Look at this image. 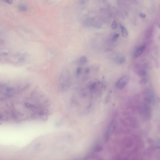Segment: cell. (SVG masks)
I'll list each match as a JSON object with an SVG mask.
<instances>
[{
  "label": "cell",
  "instance_id": "6da1fadb",
  "mask_svg": "<svg viewBox=\"0 0 160 160\" xmlns=\"http://www.w3.org/2000/svg\"><path fill=\"white\" fill-rule=\"evenodd\" d=\"M71 85V74L69 71L65 69L62 71L58 79V87L61 91L68 89Z\"/></svg>",
  "mask_w": 160,
  "mask_h": 160
},
{
  "label": "cell",
  "instance_id": "7a4b0ae2",
  "mask_svg": "<svg viewBox=\"0 0 160 160\" xmlns=\"http://www.w3.org/2000/svg\"><path fill=\"white\" fill-rule=\"evenodd\" d=\"M130 77L128 76H125L121 77L116 82L115 86L117 88L122 89L127 85L130 81Z\"/></svg>",
  "mask_w": 160,
  "mask_h": 160
},
{
  "label": "cell",
  "instance_id": "3957f363",
  "mask_svg": "<svg viewBox=\"0 0 160 160\" xmlns=\"http://www.w3.org/2000/svg\"><path fill=\"white\" fill-rule=\"evenodd\" d=\"M145 100L148 104H153L155 101V98L153 92L150 89L146 91L144 97Z\"/></svg>",
  "mask_w": 160,
  "mask_h": 160
},
{
  "label": "cell",
  "instance_id": "277c9868",
  "mask_svg": "<svg viewBox=\"0 0 160 160\" xmlns=\"http://www.w3.org/2000/svg\"><path fill=\"white\" fill-rule=\"evenodd\" d=\"M115 121H112L111 122V123L109 124V125L108 127V129L106 131V133H105V139L106 140H108L109 138H110V136L111 134L113 133L114 129L115 127Z\"/></svg>",
  "mask_w": 160,
  "mask_h": 160
},
{
  "label": "cell",
  "instance_id": "5b68a950",
  "mask_svg": "<svg viewBox=\"0 0 160 160\" xmlns=\"http://www.w3.org/2000/svg\"><path fill=\"white\" fill-rule=\"evenodd\" d=\"M146 48V44L141 45L139 47H138L135 52L134 57L135 58H137L139 57L140 56H141L142 54L143 53V52L145 51Z\"/></svg>",
  "mask_w": 160,
  "mask_h": 160
},
{
  "label": "cell",
  "instance_id": "8992f818",
  "mask_svg": "<svg viewBox=\"0 0 160 160\" xmlns=\"http://www.w3.org/2000/svg\"><path fill=\"white\" fill-rule=\"evenodd\" d=\"M141 109L144 115H145V116L147 118H149V115H150L151 114V109L149 106H148V105L147 104H143L142 106Z\"/></svg>",
  "mask_w": 160,
  "mask_h": 160
},
{
  "label": "cell",
  "instance_id": "52a82bcc",
  "mask_svg": "<svg viewBox=\"0 0 160 160\" xmlns=\"http://www.w3.org/2000/svg\"><path fill=\"white\" fill-rule=\"evenodd\" d=\"M26 56L24 55H18L13 56L11 59V61L15 63H19L24 62L25 60Z\"/></svg>",
  "mask_w": 160,
  "mask_h": 160
},
{
  "label": "cell",
  "instance_id": "ba28073f",
  "mask_svg": "<svg viewBox=\"0 0 160 160\" xmlns=\"http://www.w3.org/2000/svg\"><path fill=\"white\" fill-rule=\"evenodd\" d=\"M15 89L10 86H8L5 88L4 89V93L5 94L7 95H10L11 94H13L15 93Z\"/></svg>",
  "mask_w": 160,
  "mask_h": 160
},
{
  "label": "cell",
  "instance_id": "9c48e42d",
  "mask_svg": "<svg viewBox=\"0 0 160 160\" xmlns=\"http://www.w3.org/2000/svg\"><path fill=\"white\" fill-rule=\"evenodd\" d=\"M10 54V51L7 48H0V56H7Z\"/></svg>",
  "mask_w": 160,
  "mask_h": 160
},
{
  "label": "cell",
  "instance_id": "30bf717a",
  "mask_svg": "<svg viewBox=\"0 0 160 160\" xmlns=\"http://www.w3.org/2000/svg\"><path fill=\"white\" fill-rule=\"evenodd\" d=\"M120 29L121 30L122 35L125 37H127L128 36V32L127 30L125 28V27L122 25L121 24H120Z\"/></svg>",
  "mask_w": 160,
  "mask_h": 160
},
{
  "label": "cell",
  "instance_id": "8fae6325",
  "mask_svg": "<svg viewBox=\"0 0 160 160\" xmlns=\"http://www.w3.org/2000/svg\"><path fill=\"white\" fill-rule=\"evenodd\" d=\"M138 75L141 77H147V71L144 69H141L138 71Z\"/></svg>",
  "mask_w": 160,
  "mask_h": 160
},
{
  "label": "cell",
  "instance_id": "7c38bea8",
  "mask_svg": "<svg viewBox=\"0 0 160 160\" xmlns=\"http://www.w3.org/2000/svg\"><path fill=\"white\" fill-rule=\"evenodd\" d=\"M87 61V58L85 56H82L78 59V63L80 65H83L86 63Z\"/></svg>",
  "mask_w": 160,
  "mask_h": 160
},
{
  "label": "cell",
  "instance_id": "4fadbf2b",
  "mask_svg": "<svg viewBox=\"0 0 160 160\" xmlns=\"http://www.w3.org/2000/svg\"><path fill=\"white\" fill-rule=\"evenodd\" d=\"M125 61V58L124 57H120L117 58L116 59V62L118 64H123Z\"/></svg>",
  "mask_w": 160,
  "mask_h": 160
},
{
  "label": "cell",
  "instance_id": "5bb4252c",
  "mask_svg": "<svg viewBox=\"0 0 160 160\" xmlns=\"http://www.w3.org/2000/svg\"><path fill=\"white\" fill-rule=\"evenodd\" d=\"M147 82H148V78L147 77H145L141 78L139 82V83L141 85H144L147 83Z\"/></svg>",
  "mask_w": 160,
  "mask_h": 160
},
{
  "label": "cell",
  "instance_id": "9a60e30c",
  "mask_svg": "<svg viewBox=\"0 0 160 160\" xmlns=\"http://www.w3.org/2000/svg\"><path fill=\"white\" fill-rule=\"evenodd\" d=\"M96 86H97V84L96 83H93L91 84L89 86V89L91 91H93L94 89H95Z\"/></svg>",
  "mask_w": 160,
  "mask_h": 160
},
{
  "label": "cell",
  "instance_id": "2e32d148",
  "mask_svg": "<svg viewBox=\"0 0 160 160\" xmlns=\"http://www.w3.org/2000/svg\"><path fill=\"white\" fill-rule=\"evenodd\" d=\"M111 27L113 29H116L117 28V27H118L117 23L115 20L113 21L112 25H111Z\"/></svg>",
  "mask_w": 160,
  "mask_h": 160
},
{
  "label": "cell",
  "instance_id": "e0dca14e",
  "mask_svg": "<svg viewBox=\"0 0 160 160\" xmlns=\"http://www.w3.org/2000/svg\"><path fill=\"white\" fill-rule=\"evenodd\" d=\"M119 37V34L118 33H115V34L114 35V36H113L112 37V40L113 41H116L118 38Z\"/></svg>",
  "mask_w": 160,
  "mask_h": 160
},
{
  "label": "cell",
  "instance_id": "ac0fdd59",
  "mask_svg": "<svg viewBox=\"0 0 160 160\" xmlns=\"http://www.w3.org/2000/svg\"><path fill=\"white\" fill-rule=\"evenodd\" d=\"M81 71H82L81 67H78L77 68V70H76V75L77 76H78L80 75V74L81 72Z\"/></svg>",
  "mask_w": 160,
  "mask_h": 160
},
{
  "label": "cell",
  "instance_id": "d6986e66",
  "mask_svg": "<svg viewBox=\"0 0 160 160\" xmlns=\"http://www.w3.org/2000/svg\"><path fill=\"white\" fill-rule=\"evenodd\" d=\"M19 9L21 10V11H26L27 9V8L25 6V5H21L19 7Z\"/></svg>",
  "mask_w": 160,
  "mask_h": 160
},
{
  "label": "cell",
  "instance_id": "ffe728a7",
  "mask_svg": "<svg viewBox=\"0 0 160 160\" xmlns=\"http://www.w3.org/2000/svg\"><path fill=\"white\" fill-rule=\"evenodd\" d=\"M140 16L141 17V18H145L146 17V15L145 14L143 13H140Z\"/></svg>",
  "mask_w": 160,
  "mask_h": 160
},
{
  "label": "cell",
  "instance_id": "44dd1931",
  "mask_svg": "<svg viewBox=\"0 0 160 160\" xmlns=\"http://www.w3.org/2000/svg\"><path fill=\"white\" fill-rule=\"evenodd\" d=\"M90 68H89V67H87L85 69V73L86 74H88L90 72Z\"/></svg>",
  "mask_w": 160,
  "mask_h": 160
}]
</instances>
